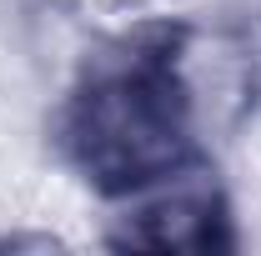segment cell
Listing matches in <instances>:
<instances>
[{
  "mask_svg": "<svg viewBox=\"0 0 261 256\" xmlns=\"http://www.w3.org/2000/svg\"><path fill=\"white\" fill-rule=\"evenodd\" d=\"M191 40V25H141L96 56L70 86L56 116V141L91 191H156L196 166L201 96Z\"/></svg>",
  "mask_w": 261,
  "mask_h": 256,
  "instance_id": "cell-1",
  "label": "cell"
},
{
  "mask_svg": "<svg viewBox=\"0 0 261 256\" xmlns=\"http://www.w3.org/2000/svg\"><path fill=\"white\" fill-rule=\"evenodd\" d=\"M116 251H151V256H211L231 251V206L216 186H181L171 196L146 201L111 231Z\"/></svg>",
  "mask_w": 261,
  "mask_h": 256,
  "instance_id": "cell-2",
  "label": "cell"
},
{
  "mask_svg": "<svg viewBox=\"0 0 261 256\" xmlns=\"http://www.w3.org/2000/svg\"><path fill=\"white\" fill-rule=\"evenodd\" d=\"M61 10H70L75 20H91V25H116V20H136L151 0H56Z\"/></svg>",
  "mask_w": 261,
  "mask_h": 256,
  "instance_id": "cell-3",
  "label": "cell"
}]
</instances>
